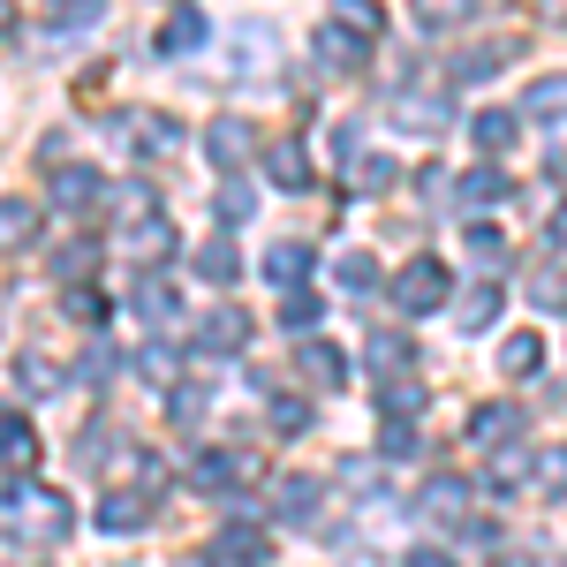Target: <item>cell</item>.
Segmentation results:
<instances>
[{"instance_id": "cell-8", "label": "cell", "mask_w": 567, "mask_h": 567, "mask_svg": "<svg viewBox=\"0 0 567 567\" xmlns=\"http://www.w3.org/2000/svg\"><path fill=\"white\" fill-rule=\"evenodd\" d=\"M130 130V144L144 152V159H167V152H182V130L175 114H130V122H114V136Z\"/></svg>"}, {"instance_id": "cell-24", "label": "cell", "mask_w": 567, "mask_h": 567, "mask_svg": "<svg viewBox=\"0 0 567 567\" xmlns=\"http://www.w3.org/2000/svg\"><path fill=\"white\" fill-rule=\"evenodd\" d=\"M393 122H401L409 136H439L446 130V99H416V91H409V99L393 106Z\"/></svg>"}, {"instance_id": "cell-39", "label": "cell", "mask_w": 567, "mask_h": 567, "mask_svg": "<svg viewBox=\"0 0 567 567\" xmlns=\"http://www.w3.org/2000/svg\"><path fill=\"white\" fill-rule=\"evenodd\" d=\"M136 371H144L152 386H167V379H175V371H182V355L167 349V341H152V349H136Z\"/></svg>"}, {"instance_id": "cell-26", "label": "cell", "mask_w": 567, "mask_h": 567, "mask_svg": "<svg viewBox=\"0 0 567 567\" xmlns=\"http://www.w3.org/2000/svg\"><path fill=\"white\" fill-rule=\"evenodd\" d=\"M523 106L537 114V122H567V69H553V76H537Z\"/></svg>"}, {"instance_id": "cell-4", "label": "cell", "mask_w": 567, "mask_h": 567, "mask_svg": "<svg viewBox=\"0 0 567 567\" xmlns=\"http://www.w3.org/2000/svg\"><path fill=\"white\" fill-rule=\"evenodd\" d=\"M310 53H318V69H326V76H355V69L371 61V39H363V31H349V23H333V16H326V23L310 31Z\"/></svg>"}, {"instance_id": "cell-42", "label": "cell", "mask_w": 567, "mask_h": 567, "mask_svg": "<svg viewBox=\"0 0 567 567\" xmlns=\"http://www.w3.org/2000/svg\"><path fill=\"white\" fill-rule=\"evenodd\" d=\"M272 432H310V401H296V393H280V401H272Z\"/></svg>"}, {"instance_id": "cell-34", "label": "cell", "mask_w": 567, "mask_h": 567, "mask_svg": "<svg viewBox=\"0 0 567 567\" xmlns=\"http://www.w3.org/2000/svg\"><path fill=\"white\" fill-rule=\"evenodd\" d=\"M393 175H401V167H393L386 152H363V159L349 167V182L363 189V197H379V189H393Z\"/></svg>"}, {"instance_id": "cell-22", "label": "cell", "mask_w": 567, "mask_h": 567, "mask_svg": "<svg viewBox=\"0 0 567 567\" xmlns=\"http://www.w3.org/2000/svg\"><path fill=\"white\" fill-rule=\"evenodd\" d=\"M470 136H477V152H492V159H499V152H507V144L523 136V122H515L507 106H484L477 122H470Z\"/></svg>"}, {"instance_id": "cell-5", "label": "cell", "mask_w": 567, "mask_h": 567, "mask_svg": "<svg viewBox=\"0 0 567 567\" xmlns=\"http://www.w3.org/2000/svg\"><path fill=\"white\" fill-rule=\"evenodd\" d=\"M122 250H130L136 265H159V258H175V250H182V235H175V219H167V213H136V219H122Z\"/></svg>"}, {"instance_id": "cell-33", "label": "cell", "mask_w": 567, "mask_h": 567, "mask_svg": "<svg viewBox=\"0 0 567 567\" xmlns=\"http://www.w3.org/2000/svg\"><path fill=\"white\" fill-rule=\"evenodd\" d=\"M303 371L318 379V386H341V379H349V355L326 349V341H303Z\"/></svg>"}, {"instance_id": "cell-6", "label": "cell", "mask_w": 567, "mask_h": 567, "mask_svg": "<svg viewBox=\"0 0 567 567\" xmlns=\"http://www.w3.org/2000/svg\"><path fill=\"white\" fill-rule=\"evenodd\" d=\"M250 152H258V136H250V122H235V114H219L213 130H205V159H213L219 175H243Z\"/></svg>"}, {"instance_id": "cell-47", "label": "cell", "mask_w": 567, "mask_h": 567, "mask_svg": "<svg viewBox=\"0 0 567 567\" xmlns=\"http://www.w3.org/2000/svg\"><path fill=\"white\" fill-rule=\"evenodd\" d=\"M379 446H386L393 462H409V454H416L424 439H416V424H386V439H379Z\"/></svg>"}, {"instance_id": "cell-19", "label": "cell", "mask_w": 567, "mask_h": 567, "mask_svg": "<svg viewBox=\"0 0 567 567\" xmlns=\"http://www.w3.org/2000/svg\"><path fill=\"white\" fill-rule=\"evenodd\" d=\"M272 515L280 523H310L318 515V477H280L272 484Z\"/></svg>"}, {"instance_id": "cell-14", "label": "cell", "mask_w": 567, "mask_h": 567, "mask_svg": "<svg viewBox=\"0 0 567 567\" xmlns=\"http://www.w3.org/2000/svg\"><path fill=\"white\" fill-rule=\"evenodd\" d=\"M363 363H371L379 386H386V379H401V371L416 363V349H409V333H363Z\"/></svg>"}, {"instance_id": "cell-7", "label": "cell", "mask_w": 567, "mask_h": 567, "mask_svg": "<svg viewBox=\"0 0 567 567\" xmlns=\"http://www.w3.org/2000/svg\"><path fill=\"white\" fill-rule=\"evenodd\" d=\"M265 175H272V189H296V197H303V189H310L303 136H272V144H265Z\"/></svg>"}, {"instance_id": "cell-41", "label": "cell", "mask_w": 567, "mask_h": 567, "mask_svg": "<svg viewBox=\"0 0 567 567\" xmlns=\"http://www.w3.org/2000/svg\"><path fill=\"white\" fill-rule=\"evenodd\" d=\"M250 213H258V189H250V182H227V189H219V219L235 227V219H250Z\"/></svg>"}, {"instance_id": "cell-2", "label": "cell", "mask_w": 567, "mask_h": 567, "mask_svg": "<svg viewBox=\"0 0 567 567\" xmlns=\"http://www.w3.org/2000/svg\"><path fill=\"white\" fill-rule=\"evenodd\" d=\"M446 288H454V280H446V265H439V258H409L401 272H393V310L424 318V310L446 303Z\"/></svg>"}, {"instance_id": "cell-35", "label": "cell", "mask_w": 567, "mask_h": 567, "mask_svg": "<svg viewBox=\"0 0 567 567\" xmlns=\"http://www.w3.org/2000/svg\"><path fill=\"white\" fill-rule=\"evenodd\" d=\"M492 318H499V288H492V280H477V288L462 296V326H470V333H484Z\"/></svg>"}, {"instance_id": "cell-10", "label": "cell", "mask_w": 567, "mask_h": 567, "mask_svg": "<svg viewBox=\"0 0 567 567\" xmlns=\"http://www.w3.org/2000/svg\"><path fill=\"white\" fill-rule=\"evenodd\" d=\"M213 553H219V567H265V560H272V545H265L258 523H227Z\"/></svg>"}, {"instance_id": "cell-28", "label": "cell", "mask_w": 567, "mask_h": 567, "mask_svg": "<svg viewBox=\"0 0 567 567\" xmlns=\"http://www.w3.org/2000/svg\"><path fill=\"white\" fill-rule=\"evenodd\" d=\"M537 363H545V341H537V333H507V341H499V371H507V379H529Z\"/></svg>"}, {"instance_id": "cell-44", "label": "cell", "mask_w": 567, "mask_h": 567, "mask_svg": "<svg viewBox=\"0 0 567 567\" xmlns=\"http://www.w3.org/2000/svg\"><path fill=\"white\" fill-rule=\"evenodd\" d=\"M537 310H567V265L537 272Z\"/></svg>"}, {"instance_id": "cell-20", "label": "cell", "mask_w": 567, "mask_h": 567, "mask_svg": "<svg viewBox=\"0 0 567 567\" xmlns=\"http://www.w3.org/2000/svg\"><path fill=\"white\" fill-rule=\"evenodd\" d=\"M144 523H152V499H144V492H106V499H99V529L122 537V529H144Z\"/></svg>"}, {"instance_id": "cell-21", "label": "cell", "mask_w": 567, "mask_h": 567, "mask_svg": "<svg viewBox=\"0 0 567 567\" xmlns=\"http://www.w3.org/2000/svg\"><path fill=\"white\" fill-rule=\"evenodd\" d=\"M529 462H537V454H523V446H492V462H484V492L507 499V492L529 477Z\"/></svg>"}, {"instance_id": "cell-23", "label": "cell", "mask_w": 567, "mask_h": 567, "mask_svg": "<svg viewBox=\"0 0 567 567\" xmlns=\"http://www.w3.org/2000/svg\"><path fill=\"white\" fill-rule=\"evenodd\" d=\"M136 310H144L152 326H167V318H175V310H182L175 280H167V272H144V280H136Z\"/></svg>"}, {"instance_id": "cell-46", "label": "cell", "mask_w": 567, "mask_h": 567, "mask_svg": "<svg viewBox=\"0 0 567 567\" xmlns=\"http://www.w3.org/2000/svg\"><path fill=\"white\" fill-rule=\"evenodd\" d=\"M69 318L99 326V318H106V296H99V288H69Z\"/></svg>"}, {"instance_id": "cell-1", "label": "cell", "mask_w": 567, "mask_h": 567, "mask_svg": "<svg viewBox=\"0 0 567 567\" xmlns=\"http://www.w3.org/2000/svg\"><path fill=\"white\" fill-rule=\"evenodd\" d=\"M76 529V515H69V499L61 492H45V484H0V537L8 545H61Z\"/></svg>"}, {"instance_id": "cell-30", "label": "cell", "mask_w": 567, "mask_h": 567, "mask_svg": "<svg viewBox=\"0 0 567 567\" xmlns=\"http://www.w3.org/2000/svg\"><path fill=\"white\" fill-rule=\"evenodd\" d=\"M197 280H213V288H227V280H235V272H243V250H235V243H205V250H197Z\"/></svg>"}, {"instance_id": "cell-48", "label": "cell", "mask_w": 567, "mask_h": 567, "mask_svg": "<svg viewBox=\"0 0 567 567\" xmlns=\"http://www.w3.org/2000/svg\"><path fill=\"white\" fill-rule=\"evenodd\" d=\"M409 567H454L446 553H409Z\"/></svg>"}, {"instance_id": "cell-36", "label": "cell", "mask_w": 567, "mask_h": 567, "mask_svg": "<svg viewBox=\"0 0 567 567\" xmlns=\"http://www.w3.org/2000/svg\"><path fill=\"white\" fill-rule=\"evenodd\" d=\"M333 272H341V288H355V296H371V288H379V258H371V250H349Z\"/></svg>"}, {"instance_id": "cell-9", "label": "cell", "mask_w": 567, "mask_h": 567, "mask_svg": "<svg viewBox=\"0 0 567 567\" xmlns=\"http://www.w3.org/2000/svg\"><path fill=\"white\" fill-rule=\"evenodd\" d=\"M243 477H258L250 454H197V462H189V484H197V492H235Z\"/></svg>"}, {"instance_id": "cell-13", "label": "cell", "mask_w": 567, "mask_h": 567, "mask_svg": "<svg viewBox=\"0 0 567 567\" xmlns=\"http://www.w3.org/2000/svg\"><path fill=\"white\" fill-rule=\"evenodd\" d=\"M515 432H523V416H515L507 401H492V409H477V416H470V446H477V454H492V446H515Z\"/></svg>"}, {"instance_id": "cell-37", "label": "cell", "mask_w": 567, "mask_h": 567, "mask_svg": "<svg viewBox=\"0 0 567 567\" xmlns=\"http://www.w3.org/2000/svg\"><path fill=\"white\" fill-rule=\"evenodd\" d=\"M16 386L31 393V401H45L61 379H53V363H45V355H16Z\"/></svg>"}, {"instance_id": "cell-27", "label": "cell", "mask_w": 567, "mask_h": 567, "mask_svg": "<svg viewBox=\"0 0 567 567\" xmlns=\"http://www.w3.org/2000/svg\"><path fill=\"white\" fill-rule=\"evenodd\" d=\"M189 45H205V16H197V8H175V16L159 23V53H189Z\"/></svg>"}, {"instance_id": "cell-18", "label": "cell", "mask_w": 567, "mask_h": 567, "mask_svg": "<svg viewBox=\"0 0 567 567\" xmlns=\"http://www.w3.org/2000/svg\"><path fill=\"white\" fill-rule=\"evenodd\" d=\"M424 515H432V523H470V484L462 477H432L424 484Z\"/></svg>"}, {"instance_id": "cell-31", "label": "cell", "mask_w": 567, "mask_h": 567, "mask_svg": "<svg viewBox=\"0 0 567 567\" xmlns=\"http://www.w3.org/2000/svg\"><path fill=\"white\" fill-rule=\"evenodd\" d=\"M99 16H106L99 0H69V8H45V31H53V39H76V31H91Z\"/></svg>"}, {"instance_id": "cell-32", "label": "cell", "mask_w": 567, "mask_h": 567, "mask_svg": "<svg viewBox=\"0 0 567 567\" xmlns=\"http://www.w3.org/2000/svg\"><path fill=\"white\" fill-rule=\"evenodd\" d=\"M529 484H537L545 499H567V446H545V454L529 462Z\"/></svg>"}, {"instance_id": "cell-16", "label": "cell", "mask_w": 567, "mask_h": 567, "mask_svg": "<svg viewBox=\"0 0 567 567\" xmlns=\"http://www.w3.org/2000/svg\"><path fill=\"white\" fill-rule=\"evenodd\" d=\"M523 39H492V45H470L462 61H454V84H484V76H499V61H515Z\"/></svg>"}, {"instance_id": "cell-40", "label": "cell", "mask_w": 567, "mask_h": 567, "mask_svg": "<svg viewBox=\"0 0 567 567\" xmlns=\"http://www.w3.org/2000/svg\"><path fill=\"white\" fill-rule=\"evenodd\" d=\"M470 258L499 272V265H507V235H499V227H484V219H477V227H470Z\"/></svg>"}, {"instance_id": "cell-38", "label": "cell", "mask_w": 567, "mask_h": 567, "mask_svg": "<svg viewBox=\"0 0 567 567\" xmlns=\"http://www.w3.org/2000/svg\"><path fill=\"white\" fill-rule=\"evenodd\" d=\"M318 318H326V303H318V296H310V288H296V296H288V303H280V326H288V333H310V326H318Z\"/></svg>"}, {"instance_id": "cell-45", "label": "cell", "mask_w": 567, "mask_h": 567, "mask_svg": "<svg viewBox=\"0 0 567 567\" xmlns=\"http://www.w3.org/2000/svg\"><path fill=\"white\" fill-rule=\"evenodd\" d=\"M167 416H175V424H197V416H205V393H197V386H175V393H167Z\"/></svg>"}, {"instance_id": "cell-49", "label": "cell", "mask_w": 567, "mask_h": 567, "mask_svg": "<svg viewBox=\"0 0 567 567\" xmlns=\"http://www.w3.org/2000/svg\"><path fill=\"white\" fill-rule=\"evenodd\" d=\"M0 31H8V8H0Z\"/></svg>"}, {"instance_id": "cell-12", "label": "cell", "mask_w": 567, "mask_h": 567, "mask_svg": "<svg viewBox=\"0 0 567 567\" xmlns=\"http://www.w3.org/2000/svg\"><path fill=\"white\" fill-rule=\"evenodd\" d=\"M310 265H318V250H310V243H272V250H265V280L296 296V280H310Z\"/></svg>"}, {"instance_id": "cell-15", "label": "cell", "mask_w": 567, "mask_h": 567, "mask_svg": "<svg viewBox=\"0 0 567 567\" xmlns=\"http://www.w3.org/2000/svg\"><path fill=\"white\" fill-rule=\"evenodd\" d=\"M39 205H31V197H0V250H31V243H39Z\"/></svg>"}, {"instance_id": "cell-17", "label": "cell", "mask_w": 567, "mask_h": 567, "mask_svg": "<svg viewBox=\"0 0 567 567\" xmlns=\"http://www.w3.org/2000/svg\"><path fill=\"white\" fill-rule=\"evenodd\" d=\"M0 462H8V470H39V432H31L16 409H0Z\"/></svg>"}, {"instance_id": "cell-43", "label": "cell", "mask_w": 567, "mask_h": 567, "mask_svg": "<svg viewBox=\"0 0 567 567\" xmlns=\"http://www.w3.org/2000/svg\"><path fill=\"white\" fill-rule=\"evenodd\" d=\"M91 265H99V250H91V243H69V250L53 258V272H61V280H84Z\"/></svg>"}, {"instance_id": "cell-29", "label": "cell", "mask_w": 567, "mask_h": 567, "mask_svg": "<svg viewBox=\"0 0 567 567\" xmlns=\"http://www.w3.org/2000/svg\"><path fill=\"white\" fill-rule=\"evenodd\" d=\"M379 409H386V424H409V416H424V386L416 379H386L379 386Z\"/></svg>"}, {"instance_id": "cell-3", "label": "cell", "mask_w": 567, "mask_h": 567, "mask_svg": "<svg viewBox=\"0 0 567 567\" xmlns=\"http://www.w3.org/2000/svg\"><path fill=\"white\" fill-rule=\"evenodd\" d=\"M250 333H258L250 310L219 303V310H205V318L189 326V349H197V355H243V349H250Z\"/></svg>"}, {"instance_id": "cell-25", "label": "cell", "mask_w": 567, "mask_h": 567, "mask_svg": "<svg viewBox=\"0 0 567 567\" xmlns=\"http://www.w3.org/2000/svg\"><path fill=\"white\" fill-rule=\"evenodd\" d=\"M454 197H462V205H507V197H515V182L499 175V167H470Z\"/></svg>"}, {"instance_id": "cell-11", "label": "cell", "mask_w": 567, "mask_h": 567, "mask_svg": "<svg viewBox=\"0 0 567 567\" xmlns=\"http://www.w3.org/2000/svg\"><path fill=\"white\" fill-rule=\"evenodd\" d=\"M99 197H106V175H99V167H61V175H53V205H61V213H91Z\"/></svg>"}]
</instances>
